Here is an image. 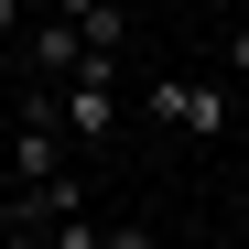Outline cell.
Segmentation results:
<instances>
[{
	"label": "cell",
	"mask_w": 249,
	"mask_h": 249,
	"mask_svg": "<svg viewBox=\"0 0 249 249\" xmlns=\"http://www.w3.org/2000/svg\"><path fill=\"white\" fill-rule=\"evenodd\" d=\"M54 108H65V130L98 152V141L119 130V54H87V65H76L65 87H54Z\"/></svg>",
	"instance_id": "6da1fadb"
},
{
	"label": "cell",
	"mask_w": 249,
	"mask_h": 249,
	"mask_svg": "<svg viewBox=\"0 0 249 249\" xmlns=\"http://www.w3.org/2000/svg\"><path fill=\"white\" fill-rule=\"evenodd\" d=\"M141 108L162 119V130H184V141H217L228 130V87H206V76H152Z\"/></svg>",
	"instance_id": "7a4b0ae2"
},
{
	"label": "cell",
	"mask_w": 249,
	"mask_h": 249,
	"mask_svg": "<svg viewBox=\"0 0 249 249\" xmlns=\"http://www.w3.org/2000/svg\"><path fill=\"white\" fill-rule=\"evenodd\" d=\"M22 65H33V76H44V87H65V76H76V65H87V33H76L65 11H44V22H33V33H22Z\"/></svg>",
	"instance_id": "3957f363"
},
{
	"label": "cell",
	"mask_w": 249,
	"mask_h": 249,
	"mask_svg": "<svg viewBox=\"0 0 249 249\" xmlns=\"http://www.w3.org/2000/svg\"><path fill=\"white\" fill-rule=\"evenodd\" d=\"M22 249H108V228L87 206H65V217H22Z\"/></svg>",
	"instance_id": "277c9868"
},
{
	"label": "cell",
	"mask_w": 249,
	"mask_h": 249,
	"mask_svg": "<svg viewBox=\"0 0 249 249\" xmlns=\"http://www.w3.org/2000/svg\"><path fill=\"white\" fill-rule=\"evenodd\" d=\"M54 11L87 33V54H119V44H130V11H119V0H54Z\"/></svg>",
	"instance_id": "5b68a950"
},
{
	"label": "cell",
	"mask_w": 249,
	"mask_h": 249,
	"mask_svg": "<svg viewBox=\"0 0 249 249\" xmlns=\"http://www.w3.org/2000/svg\"><path fill=\"white\" fill-rule=\"evenodd\" d=\"M33 33V0H0V44H22Z\"/></svg>",
	"instance_id": "8992f818"
},
{
	"label": "cell",
	"mask_w": 249,
	"mask_h": 249,
	"mask_svg": "<svg viewBox=\"0 0 249 249\" xmlns=\"http://www.w3.org/2000/svg\"><path fill=\"white\" fill-rule=\"evenodd\" d=\"M228 65H238V76H249V22H228Z\"/></svg>",
	"instance_id": "52a82bcc"
}]
</instances>
